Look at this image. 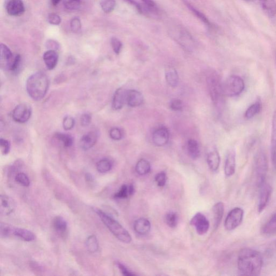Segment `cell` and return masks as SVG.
Here are the masks:
<instances>
[{
    "label": "cell",
    "mask_w": 276,
    "mask_h": 276,
    "mask_svg": "<svg viewBox=\"0 0 276 276\" xmlns=\"http://www.w3.org/2000/svg\"><path fill=\"white\" fill-rule=\"evenodd\" d=\"M237 265L239 272L242 274L257 276L261 272L263 258L262 255L256 250L244 248L238 254Z\"/></svg>",
    "instance_id": "1"
},
{
    "label": "cell",
    "mask_w": 276,
    "mask_h": 276,
    "mask_svg": "<svg viewBox=\"0 0 276 276\" xmlns=\"http://www.w3.org/2000/svg\"><path fill=\"white\" fill-rule=\"evenodd\" d=\"M50 84L48 77L45 73L38 72L30 76L27 81V91L31 98L41 100L47 94Z\"/></svg>",
    "instance_id": "2"
},
{
    "label": "cell",
    "mask_w": 276,
    "mask_h": 276,
    "mask_svg": "<svg viewBox=\"0 0 276 276\" xmlns=\"http://www.w3.org/2000/svg\"><path fill=\"white\" fill-rule=\"evenodd\" d=\"M94 211L105 226L122 243H131L132 237L130 234L120 223L100 209L95 208Z\"/></svg>",
    "instance_id": "3"
},
{
    "label": "cell",
    "mask_w": 276,
    "mask_h": 276,
    "mask_svg": "<svg viewBox=\"0 0 276 276\" xmlns=\"http://www.w3.org/2000/svg\"><path fill=\"white\" fill-rule=\"evenodd\" d=\"M208 89L211 99L217 109L222 108L224 103V93L223 83L219 75L215 71L209 73L207 77Z\"/></svg>",
    "instance_id": "4"
},
{
    "label": "cell",
    "mask_w": 276,
    "mask_h": 276,
    "mask_svg": "<svg viewBox=\"0 0 276 276\" xmlns=\"http://www.w3.org/2000/svg\"><path fill=\"white\" fill-rule=\"evenodd\" d=\"M268 170L267 156L260 150L256 155L254 162V171L256 183L259 187L265 182Z\"/></svg>",
    "instance_id": "5"
},
{
    "label": "cell",
    "mask_w": 276,
    "mask_h": 276,
    "mask_svg": "<svg viewBox=\"0 0 276 276\" xmlns=\"http://www.w3.org/2000/svg\"><path fill=\"white\" fill-rule=\"evenodd\" d=\"M171 34L176 41L187 51H193L197 43L193 36L185 28L177 25L171 29Z\"/></svg>",
    "instance_id": "6"
},
{
    "label": "cell",
    "mask_w": 276,
    "mask_h": 276,
    "mask_svg": "<svg viewBox=\"0 0 276 276\" xmlns=\"http://www.w3.org/2000/svg\"><path fill=\"white\" fill-rule=\"evenodd\" d=\"M223 88L225 96L236 97L243 93L245 89L244 81L241 77L232 75L225 80Z\"/></svg>",
    "instance_id": "7"
},
{
    "label": "cell",
    "mask_w": 276,
    "mask_h": 276,
    "mask_svg": "<svg viewBox=\"0 0 276 276\" xmlns=\"http://www.w3.org/2000/svg\"><path fill=\"white\" fill-rule=\"evenodd\" d=\"M244 217V211L239 207L235 208L230 212L225 220L224 227L228 231H232L241 224Z\"/></svg>",
    "instance_id": "8"
},
{
    "label": "cell",
    "mask_w": 276,
    "mask_h": 276,
    "mask_svg": "<svg viewBox=\"0 0 276 276\" xmlns=\"http://www.w3.org/2000/svg\"><path fill=\"white\" fill-rule=\"evenodd\" d=\"M31 106L27 104L18 105L13 112V118L19 123H25L27 122L32 116Z\"/></svg>",
    "instance_id": "9"
},
{
    "label": "cell",
    "mask_w": 276,
    "mask_h": 276,
    "mask_svg": "<svg viewBox=\"0 0 276 276\" xmlns=\"http://www.w3.org/2000/svg\"><path fill=\"white\" fill-rule=\"evenodd\" d=\"M259 188L258 211L259 213H261L268 205L272 196L273 188L266 182L259 186Z\"/></svg>",
    "instance_id": "10"
},
{
    "label": "cell",
    "mask_w": 276,
    "mask_h": 276,
    "mask_svg": "<svg viewBox=\"0 0 276 276\" xmlns=\"http://www.w3.org/2000/svg\"><path fill=\"white\" fill-rule=\"evenodd\" d=\"M190 223L195 227L196 232L200 235L206 234L210 226L208 219L201 213L196 214L191 219Z\"/></svg>",
    "instance_id": "11"
},
{
    "label": "cell",
    "mask_w": 276,
    "mask_h": 276,
    "mask_svg": "<svg viewBox=\"0 0 276 276\" xmlns=\"http://www.w3.org/2000/svg\"><path fill=\"white\" fill-rule=\"evenodd\" d=\"M5 9L12 17L21 16L25 12V6L22 0H6Z\"/></svg>",
    "instance_id": "12"
},
{
    "label": "cell",
    "mask_w": 276,
    "mask_h": 276,
    "mask_svg": "<svg viewBox=\"0 0 276 276\" xmlns=\"http://www.w3.org/2000/svg\"><path fill=\"white\" fill-rule=\"evenodd\" d=\"M169 131L166 127H161L153 132L152 140L157 146L162 147L167 145L169 141Z\"/></svg>",
    "instance_id": "13"
},
{
    "label": "cell",
    "mask_w": 276,
    "mask_h": 276,
    "mask_svg": "<svg viewBox=\"0 0 276 276\" xmlns=\"http://www.w3.org/2000/svg\"><path fill=\"white\" fill-rule=\"evenodd\" d=\"M17 208V203L13 198L7 195L1 196L0 212L4 216H8L13 213Z\"/></svg>",
    "instance_id": "14"
},
{
    "label": "cell",
    "mask_w": 276,
    "mask_h": 276,
    "mask_svg": "<svg viewBox=\"0 0 276 276\" xmlns=\"http://www.w3.org/2000/svg\"><path fill=\"white\" fill-rule=\"evenodd\" d=\"M236 170V152L232 149L227 153L224 164V173L227 177H231L234 175Z\"/></svg>",
    "instance_id": "15"
},
{
    "label": "cell",
    "mask_w": 276,
    "mask_h": 276,
    "mask_svg": "<svg viewBox=\"0 0 276 276\" xmlns=\"http://www.w3.org/2000/svg\"><path fill=\"white\" fill-rule=\"evenodd\" d=\"M0 54H0V59H1V67L8 70L14 56L7 46L2 43L0 45Z\"/></svg>",
    "instance_id": "16"
},
{
    "label": "cell",
    "mask_w": 276,
    "mask_h": 276,
    "mask_svg": "<svg viewBox=\"0 0 276 276\" xmlns=\"http://www.w3.org/2000/svg\"><path fill=\"white\" fill-rule=\"evenodd\" d=\"M207 161L208 166L213 172H217L220 165V156L216 147H213L207 154Z\"/></svg>",
    "instance_id": "17"
},
{
    "label": "cell",
    "mask_w": 276,
    "mask_h": 276,
    "mask_svg": "<svg viewBox=\"0 0 276 276\" xmlns=\"http://www.w3.org/2000/svg\"><path fill=\"white\" fill-rule=\"evenodd\" d=\"M144 101V96L135 90L127 91L126 103L132 107L140 106Z\"/></svg>",
    "instance_id": "18"
},
{
    "label": "cell",
    "mask_w": 276,
    "mask_h": 276,
    "mask_svg": "<svg viewBox=\"0 0 276 276\" xmlns=\"http://www.w3.org/2000/svg\"><path fill=\"white\" fill-rule=\"evenodd\" d=\"M127 91L123 89L116 90L112 100V107L115 110H119L122 108L126 103Z\"/></svg>",
    "instance_id": "19"
},
{
    "label": "cell",
    "mask_w": 276,
    "mask_h": 276,
    "mask_svg": "<svg viewBox=\"0 0 276 276\" xmlns=\"http://www.w3.org/2000/svg\"><path fill=\"white\" fill-rule=\"evenodd\" d=\"M98 140V135L96 132H90L81 137L80 140V146L84 150L91 149Z\"/></svg>",
    "instance_id": "20"
},
{
    "label": "cell",
    "mask_w": 276,
    "mask_h": 276,
    "mask_svg": "<svg viewBox=\"0 0 276 276\" xmlns=\"http://www.w3.org/2000/svg\"><path fill=\"white\" fill-rule=\"evenodd\" d=\"M134 228L135 232L138 234L145 235L150 233L151 224L149 219L146 218H140L135 222Z\"/></svg>",
    "instance_id": "21"
},
{
    "label": "cell",
    "mask_w": 276,
    "mask_h": 276,
    "mask_svg": "<svg viewBox=\"0 0 276 276\" xmlns=\"http://www.w3.org/2000/svg\"><path fill=\"white\" fill-rule=\"evenodd\" d=\"M43 60L49 70H53L58 64L59 55L56 51L49 50L43 55Z\"/></svg>",
    "instance_id": "22"
},
{
    "label": "cell",
    "mask_w": 276,
    "mask_h": 276,
    "mask_svg": "<svg viewBox=\"0 0 276 276\" xmlns=\"http://www.w3.org/2000/svg\"><path fill=\"white\" fill-rule=\"evenodd\" d=\"M224 212V206L222 202L217 203L213 207L214 229L217 228L220 224Z\"/></svg>",
    "instance_id": "23"
},
{
    "label": "cell",
    "mask_w": 276,
    "mask_h": 276,
    "mask_svg": "<svg viewBox=\"0 0 276 276\" xmlns=\"http://www.w3.org/2000/svg\"><path fill=\"white\" fill-rule=\"evenodd\" d=\"M259 1L264 13L267 17L273 18L276 16V0H259Z\"/></svg>",
    "instance_id": "24"
},
{
    "label": "cell",
    "mask_w": 276,
    "mask_h": 276,
    "mask_svg": "<svg viewBox=\"0 0 276 276\" xmlns=\"http://www.w3.org/2000/svg\"><path fill=\"white\" fill-rule=\"evenodd\" d=\"M271 156L274 165L276 167V111L273 117L272 134L271 139Z\"/></svg>",
    "instance_id": "25"
},
{
    "label": "cell",
    "mask_w": 276,
    "mask_h": 276,
    "mask_svg": "<svg viewBox=\"0 0 276 276\" xmlns=\"http://www.w3.org/2000/svg\"><path fill=\"white\" fill-rule=\"evenodd\" d=\"M187 151L189 157L193 160H197L200 156V149L198 142L195 139H190L187 145Z\"/></svg>",
    "instance_id": "26"
},
{
    "label": "cell",
    "mask_w": 276,
    "mask_h": 276,
    "mask_svg": "<svg viewBox=\"0 0 276 276\" xmlns=\"http://www.w3.org/2000/svg\"><path fill=\"white\" fill-rule=\"evenodd\" d=\"M14 236L25 242H32L36 239L35 235L32 232L24 228H15Z\"/></svg>",
    "instance_id": "27"
},
{
    "label": "cell",
    "mask_w": 276,
    "mask_h": 276,
    "mask_svg": "<svg viewBox=\"0 0 276 276\" xmlns=\"http://www.w3.org/2000/svg\"><path fill=\"white\" fill-rule=\"evenodd\" d=\"M135 192V189L132 184L122 185L118 192L114 194L115 199H125L133 195Z\"/></svg>",
    "instance_id": "28"
},
{
    "label": "cell",
    "mask_w": 276,
    "mask_h": 276,
    "mask_svg": "<svg viewBox=\"0 0 276 276\" xmlns=\"http://www.w3.org/2000/svg\"><path fill=\"white\" fill-rule=\"evenodd\" d=\"M165 79L168 84L172 88H176L177 86L178 76L176 69L171 67L166 69Z\"/></svg>",
    "instance_id": "29"
},
{
    "label": "cell",
    "mask_w": 276,
    "mask_h": 276,
    "mask_svg": "<svg viewBox=\"0 0 276 276\" xmlns=\"http://www.w3.org/2000/svg\"><path fill=\"white\" fill-rule=\"evenodd\" d=\"M53 226L55 231L59 234H64L67 231V222L62 217H55L53 219Z\"/></svg>",
    "instance_id": "30"
},
{
    "label": "cell",
    "mask_w": 276,
    "mask_h": 276,
    "mask_svg": "<svg viewBox=\"0 0 276 276\" xmlns=\"http://www.w3.org/2000/svg\"><path fill=\"white\" fill-rule=\"evenodd\" d=\"M262 233L265 235H272L276 233V212L265 223L262 229Z\"/></svg>",
    "instance_id": "31"
},
{
    "label": "cell",
    "mask_w": 276,
    "mask_h": 276,
    "mask_svg": "<svg viewBox=\"0 0 276 276\" xmlns=\"http://www.w3.org/2000/svg\"><path fill=\"white\" fill-rule=\"evenodd\" d=\"M183 2L185 4L189 10H190V11L193 13L196 17L200 20V21H201L204 24H206L207 27H211V23L205 15L201 12L199 11L198 10H197L196 7H194L191 3L186 1V0H184Z\"/></svg>",
    "instance_id": "32"
},
{
    "label": "cell",
    "mask_w": 276,
    "mask_h": 276,
    "mask_svg": "<svg viewBox=\"0 0 276 276\" xmlns=\"http://www.w3.org/2000/svg\"><path fill=\"white\" fill-rule=\"evenodd\" d=\"M150 163L146 159H142L138 161L136 166V171L138 175L145 176L151 171Z\"/></svg>",
    "instance_id": "33"
},
{
    "label": "cell",
    "mask_w": 276,
    "mask_h": 276,
    "mask_svg": "<svg viewBox=\"0 0 276 276\" xmlns=\"http://www.w3.org/2000/svg\"><path fill=\"white\" fill-rule=\"evenodd\" d=\"M262 109V104L260 101H256L255 103L250 105L245 111L244 117L248 119H252L255 116L258 114Z\"/></svg>",
    "instance_id": "34"
},
{
    "label": "cell",
    "mask_w": 276,
    "mask_h": 276,
    "mask_svg": "<svg viewBox=\"0 0 276 276\" xmlns=\"http://www.w3.org/2000/svg\"><path fill=\"white\" fill-rule=\"evenodd\" d=\"M85 245L87 250L90 253H94L99 250V244L95 235H91V236L87 238L85 241Z\"/></svg>",
    "instance_id": "35"
},
{
    "label": "cell",
    "mask_w": 276,
    "mask_h": 276,
    "mask_svg": "<svg viewBox=\"0 0 276 276\" xmlns=\"http://www.w3.org/2000/svg\"><path fill=\"white\" fill-rule=\"evenodd\" d=\"M15 227L11 224L1 222L0 224V235L2 238L9 237L14 236Z\"/></svg>",
    "instance_id": "36"
},
{
    "label": "cell",
    "mask_w": 276,
    "mask_h": 276,
    "mask_svg": "<svg viewBox=\"0 0 276 276\" xmlns=\"http://www.w3.org/2000/svg\"><path fill=\"white\" fill-rule=\"evenodd\" d=\"M55 137L57 139L62 142L64 147H70L74 144V140L72 136L62 133H57L56 134Z\"/></svg>",
    "instance_id": "37"
},
{
    "label": "cell",
    "mask_w": 276,
    "mask_h": 276,
    "mask_svg": "<svg viewBox=\"0 0 276 276\" xmlns=\"http://www.w3.org/2000/svg\"><path fill=\"white\" fill-rule=\"evenodd\" d=\"M165 221L168 227L171 228L177 227L178 222L177 214L173 212L168 213L165 216Z\"/></svg>",
    "instance_id": "38"
},
{
    "label": "cell",
    "mask_w": 276,
    "mask_h": 276,
    "mask_svg": "<svg viewBox=\"0 0 276 276\" xmlns=\"http://www.w3.org/2000/svg\"><path fill=\"white\" fill-rule=\"evenodd\" d=\"M96 168L99 172L106 173L109 172L111 170L112 163L108 159H101L97 163Z\"/></svg>",
    "instance_id": "39"
},
{
    "label": "cell",
    "mask_w": 276,
    "mask_h": 276,
    "mask_svg": "<svg viewBox=\"0 0 276 276\" xmlns=\"http://www.w3.org/2000/svg\"><path fill=\"white\" fill-rule=\"evenodd\" d=\"M100 6L103 11L109 14L114 11L116 6L115 0H101Z\"/></svg>",
    "instance_id": "40"
},
{
    "label": "cell",
    "mask_w": 276,
    "mask_h": 276,
    "mask_svg": "<svg viewBox=\"0 0 276 276\" xmlns=\"http://www.w3.org/2000/svg\"><path fill=\"white\" fill-rule=\"evenodd\" d=\"M15 180L24 187H28L30 185L29 178L24 173H18L15 177Z\"/></svg>",
    "instance_id": "41"
},
{
    "label": "cell",
    "mask_w": 276,
    "mask_h": 276,
    "mask_svg": "<svg viewBox=\"0 0 276 276\" xmlns=\"http://www.w3.org/2000/svg\"><path fill=\"white\" fill-rule=\"evenodd\" d=\"M141 1L145 6V11H149L153 13L158 12L157 4L153 0H141Z\"/></svg>",
    "instance_id": "42"
},
{
    "label": "cell",
    "mask_w": 276,
    "mask_h": 276,
    "mask_svg": "<svg viewBox=\"0 0 276 276\" xmlns=\"http://www.w3.org/2000/svg\"><path fill=\"white\" fill-rule=\"evenodd\" d=\"M21 56L20 55H16L14 56V58L13 59V62H12L11 65L9 66L8 71H11V72L15 73L20 68V65H21Z\"/></svg>",
    "instance_id": "43"
},
{
    "label": "cell",
    "mask_w": 276,
    "mask_h": 276,
    "mask_svg": "<svg viewBox=\"0 0 276 276\" xmlns=\"http://www.w3.org/2000/svg\"><path fill=\"white\" fill-rule=\"evenodd\" d=\"M65 7L70 11L78 10L80 6V0H65L64 1Z\"/></svg>",
    "instance_id": "44"
},
{
    "label": "cell",
    "mask_w": 276,
    "mask_h": 276,
    "mask_svg": "<svg viewBox=\"0 0 276 276\" xmlns=\"http://www.w3.org/2000/svg\"><path fill=\"white\" fill-rule=\"evenodd\" d=\"M157 185L160 187H164L167 182V175L165 172L158 173L155 177Z\"/></svg>",
    "instance_id": "45"
},
{
    "label": "cell",
    "mask_w": 276,
    "mask_h": 276,
    "mask_svg": "<svg viewBox=\"0 0 276 276\" xmlns=\"http://www.w3.org/2000/svg\"><path fill=\"white\" fill-rule=\"evenodd\" d=\"M70 27L73 33H79L81 29V23L80 19L79 18L76 17L71 20Z\"/></svg>",
    "instance_id": "46"
},
{
    "label": "cell",
    "mask_w": 276,
    "mask_h": 276,
    "mask_svg": "<svg viewBox=\"0 0 276 276\" xmlns=\"http://www.w3.org/2000/svg\"><path fill=\"white\" fill-rule=\"evenodd\" d=\"M111 44L114 52L117 55L119 54L122 47V44L120 40L116 38H112L111 39Z\"/></svg>",
    "instance_id": "47"
},
{
    "label": "cell",
    "mask_w": 276,
    "mask_h": 276,
    "mask_svg": "<svg viewBox=\"0 0 276 276\" xmlns=\"http://www.w3.org/2000/svg\"><path fill=\"white\" fill-rule=\"evenodd\" d=\"M265 254L268 258H276V240L269 245L266 250Z\"/></svg>",
    "instance_id": "48"
},
{
    "label": "cell",
    "mask_w": 276,
    "mask_h": 276,
    "mask_svg": "<svg viewBox=\"0 0 276 276\" xmlns=\"http://www.w3.org/2000/svg\"><path fill=\"white\" fill-rule=\"evenodd\" d=\"M75 124V121L73 117H71L70 116H66L64 118L63 121V126L64 130L69 131L73 129Z\"/></svg>",
    "instance_id": "49"
},
{
    "label": "cell",
    "mask_w": 276,
    "mask_h": 276,
    "mask_svg": "<svg viewBox=\"0 0 276 276\" xmlns=\"http://www.w3.org/2000/svg\"><path fill=\"white\" fill-rule=\"evenodd\" d=\"M109 134L111 139L114 140H120L122 139V133L119 128H112Z\"/></svg>",
    "instance_id": "50"
},
{
    "label": "cell",
    "mask_w": 276,
    "mask_h": 276,
    "mask_svg": "<svg viewBox=\"0 0 276 276\" xmlns=\"http://www.w3.org/2000/svg\"><path fill=\"white\" fill-rule=\"evenodd\" d=\"M0 146H1V151L3 155H7L11 150V144L10 142L6 139L1 138L0 139Z\"/></svg>",
    "instance_id": "51"
},
{
    "label": "cell",
    "mask_w": 276,
    "mask_h": 276,
    "mask_svg": "<svg viewBox=\"0 0 276 276\" xmlns=\"http://www.w3.org/2000/svg\"><path fill=\"white\" fill-rule=\"evenodd\" d=\"M170 107L173 111H181L183 109L182 102L180 99H173L171 101Z\"/></svg>",
    "instance_id": "52"
},
{
    "label": "cell",
    "mask_w": 276,
    "mask_h": 276,
    "mask_svg": "<svg viewBox=\"0 0 276 276\" xmlns=\"http://www.w3.org/2000/svg\"><path fill=\"white\" fill-rule=\"evenodd\" d=\"M48 21L51 24L57 25L62 22V19L59 15L52 13L48 15Z\"/></svg>",
    "instance_id": "53"
},
{
    "label": "cell",
    "mask_w": 276,
    "mask_h": 276,
    "mask_svg": "<svg viewBox=\"0 0 276 276\" xmlns=\"http://www.w3.org/2000/svg\"><path fill=\"white\" fill-rule=\"evenodd\" d=\"M117 265L119 269L121 274L125 276H132L136 275V274L132 273L131 271L128 269L124 264L120 262H117Z\"/></svg>",
    "instance_id": "54"
},
{
    "label": "cell",
    "mask_w": 276,
    "mask_h": 276,
    "mask_svg": "<svg viewBox=\"0 0 276 276\" xmlns=\"http://www.w3.org/2000/svg\"><path fill=\"white\" fill-rule=\"evenodd\" d=\"M92 117L89 114H84L81 117L80 123L84 127L89 126L91 122Z\"/></svg>",
    "instance_id": "55"
},
{
    "label": "cell",
    "mask_w": 276,
    "mask_h": 276,
    "mask_svg": "<svg viewBox=\"0 0 276 276\" xmlns=\"http://www.w3.org/2000/svg\"><path fill=\"white\" fill-rule=\"evenodd\" d=\"M46 47L49 50H57L59 48V44L55 41L54 40H48L47 43H46Z\"/></svg>",
    "instance_id": "56"
},
{
    "label": "cell",
    "mask_w": 276,
    "mask_h": 276,
    "mask_svg": "<svg viewBox=\"0 0 276 276\" xmlns=\"http://www.w3.org/2000/svg\"><path fill=\"white\" fill-rule=\"evenodd\" d=\"M85 180L87 182H92L94 181V178L93 176L90 175V174L87 173L85 175Z\"/></svg>",
    "instance_id": "57"
},
{
    "label": "cell",
    "mask_w": 276,
    "mask_h": 276,
    "mask_svg": "<svg viewBox=\"0 0 276 276\" xmlns=\"http://www.w3.org/2000/svg\"><path fill=\"white\" fill-rule=\"evenodd\" d=\"M60 1L61 0H50L51 3H52L54 6H58Z\"/></svg>",
    "instance_id": "58"
},
{
    "label": "cell",
    "mask_w": 276,
    "mask_h": 276,
    "mask_svg": "<svg viewBox=\"0 0 276 276\" xmlns=\"http://www.w3.org/2000/svg\"></svg>",
    "instance_id": "59"
},
{
    "label": "cell",
    "mask_w": 276,
    "mask_h": 276,
    "mask_svg": "<svg viewBox=\"0 0 276 276\" xmlns=\"http://www.w3.org/2000/svg\"><path fill=\"white\" fill-rule=\"evenodd\" d=\"M249 1H251V0H249Z\"/></svg>",
    "instance_id": "60"
}]
</instances>
